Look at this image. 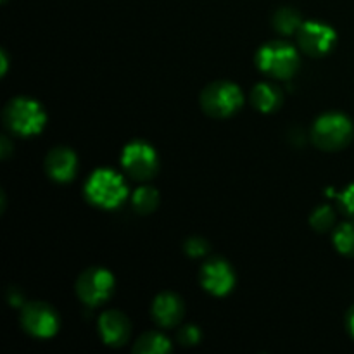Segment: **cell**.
<instances>
[{
    "label": "cell",
    "mask_w": 354,
    "mask_h": 354,
    "mask_svg": "<svg viewBox=\"0 0 354 354\" xmlns=\"http://www.w3.org/2000/svg\"><path fill=\"white\" fill-rule=\"evenodd\" d=\"M3 124L19 137H33L44 130L47 114L38 100L30 97H14L3 107Z\"/></svg>",
    "instance_id": "1"
},
{
    "label": "cell",
    "mask_w": 354,
    "mask_h": 354,
    "mask_svg": "<svg viewBox=\"0 0 354 354\" xmlns=\"http://www.w3.org/2000/svg\"><path fill=\"white\" fill-rule=\"evenodd\" d=\"M301 55L292 44L283 40H272L261 45L256 52V66L270 78L289 80L297 73Z\"/></svg>",
    "instance_id": "2"
},
{
    "label": "cell",
    "mask_w": 354,
    "mask_h": 354,
    "mask_svg": "<svg viewBox=\"0 0 354 354\" xmlns=\"http://www.w3.org/2000/svg\"><path fill=\"white\" fill-rule=\"evenodd\" d=\"M128 196L123 176L107 168L95 169L85 183V197L92 206L100 209H114L121 206Z\"/></svg>",
    "instance_id": "3"
},
{
    "label": "cell",
    "mask_w": 354,
    "mask_h": 354,
    "mask_svg": "<svg viewBox=\"0 0 354 354\" xmlns=\"http://www.w3.org/2000/svg\"><path fill=\"white\" fill-rule=\"evenodd\" d=\"M354 137V124L346 114L325 113L317 118L311 128V140L318 149L327 152L341 151L351 144Z\"/></svg>",
    "instance_id": "4"
},
{
    "label": "cell",
    "mask_w": 354,
    "mask_h": 354,
    "mask_svg": "<svg viewBox=\"0 0 354 354\" xmlns=\"http://www.w3.org/2000/svg\"><path fill=\"white\" fill-rule=\"evenodd\" d=\"M242 106H244V93L241 86L227 80L209 83L201 93V107L207 116L214 120L234 116Z\"/></svg>",
    "instance_id": "5"
},
{
    "label": "cell",
    "mask_w": 354,
    "mask_h": 354,
    "mask_svg": "<svg viewBox=\"0 0 354 354\" xmlns=\"http://www.w3.org/2000/svg\"><path fill=\"white\" fill-rule=\"evenodd\" d=\"M123 169L137 182H147L154 178L159 169V156L151 144L144 140H133L124 145L121 152Z\"/></svg>",
    "instance_id": "6"
},
{
    "label": "cell",
    "mask_w": 354,
    "mask_h": 354,
    "mask_svg": "<svg viewBox=\"0 0 354 354\" xmlns=\"http://www.w3.org/2000/svg\"><path fill=\"white\" fill-rule=\"evenodd\" d=\"M114 292V277L109 270L92 266L76 280V296L90 308L106 303Z\"/></svg>",
    "instance_id": "7"
},
{
    "label": "cell",
    "mask_w": 354,
    "mask_h": 354,
    "mask_svg": "<svg viewBox=\"0 0 354 354\" xmlns=\"http://www.w3.org/2000/svg\"><path fill=\"white\" fill-rule=\"evenodd\" d=\"M21 327L37 339L54 337L59 330L57 311L41 301L24 304L21 311Z\"/></svg>",
    "instance_id": "8"
},
{
    "label": "cell",
    "mask_w": 354,
    "mask_h": 354,
    "mask_svg": "<svg viewBox=\"0 0 354 354\" xmlns=\"http://www.w3.org/2000/svg\"><path fill=\"white\" fill-rule=\"evenodd\" d=\"M337 41V33L332 26L322 21H304L297 31L299 48L310 57H324Z\"/></svg>",
    "instance_id": "9"
},
{
    "label": "cell",
    "mask_w": 354,
    "mask_h": 354,
    "mask_svg": "<svg viewBox=\"0 0 354 354\" xmlns=\"http://www.w3.org/2000/svg\"><path fill=\"white\" fill-rule=\"evenodd\" d=\"M201 286L211 296L223 297L235 287V272L223 258H211L201 268Z\"/></svg>",
    "instance_id": "10"
},
{
    "label": "cell",
    "mask_w": 354,
    "mask_h": 354,
    "mask_svg": "<svg viewBox=\"0 0 354 354\" xmlns=\"http://www.w3.org/2000/svg\"><path fill=\"white\" fill-rule=\"evenodd\" d=\"M99 332L104 344L111 348H121L130 339L131 324L127 315L118 310H111L99 317Z\"/></svg>",
    "instance_id": "11"
},
{
    "label": "cell",
    "mask_w": 354,
    "mask_h": 354,
    "mask_svg": "<svg viewBox=\"0 0 354 354\" xmlns=\"http://www.w3.org/2000/svg\"><path fill=\"white\" fill-rule=\"evenodd\" d=\"M45 171L57 183L71 182L78 173V158L69 147H54L45 158Z\"/></svg>",
    "instance_id": "12"
},
{
    "label": "cell",
    "mask_w": 354,
    "mask_h": 354,
    "mask_svg": "<svg viewBox=\"0 0 354 354\" xmlns=\"http://www.w3.org/2000/svg\"><path fill=\"white\" fill-rule=\"evenodd\" d=\"M183 311H185V306H183L182 297L176 296L175 292H161L156 296L151 308L154 322L159 327L165 328L176 327L182 322Z\"/></svg>",
    "instance_id": "13"
},
{
    "label": "cell",
    "mask_w": 354,
    "mask_h": 354,
    "mask_svg": "<svg viewBox=\"0 0 354 354\" xmlns=\"http://www.w3.org/2000/svg\"><path fill=\"white\" fill-rule=\"evenodd\" d=\"M283 102V93L275 83L263 82L252 88L251 92V104L256 111L263 114L275 113Z\"/></svg>",
    "instance_id": "14"
},
{
    "label": "cell",
    "mask_w": 354,
    "mask_h": 354,
    "mask_svg": "<svg viewBox=\"0 0 354 354\" xmlns=\"http://www.w3.org/2000/svg\"><path fill=\"white\" fill-rule=\"evenodd\" d=\"M273 28L279 31L280 35H292L299 31L303 26V16L294 7H280L275 14H273Z\"/></svg>",
    "instance_id": "15"
},
{
    "label": "cell",
    "mask_w": 354,
    "mask_h": 354,
    "mask_svg": "<svg viewBox=\"0 0 354 354\" xmlns=\"http://www.w3.org/2000/svg\"><path fill=\"white\" fill-rule=\"evenodd\" d=\"M169 351H171V342L159 332H145L133 346V353L138 354H165Z\"/></svg>",
    "instance_id": "16"
},
{
    "label": "cell",
    "mask_w": 354,
    "mask_h": 354,
    "mask_svg": "<svg viewBox=\"0 0 354 354\" xmlns=\"http://www.w3.org/2000/svg\"><path fill=\"white\" fill-rule=\"evenodd\" d=\"M131 206L140 214L152 213L159 206V192L156 189H152V187H140V189H137L133 192Z\"/></svg>",
    "instance_id": "17"
},
{
    "label": "cell",
    "mask_w": 354,
    "mask_h": 354,
    "mask_svg": "<svg viewBox=\"0 0 354 354\" xmlns=\"http://www.w3.org/2000/svg\"><path fill=\"white\" fill-rule=\"evenodd\" d=\"M334 245L342 256L354 258V221H346L334 230Z\"/></svg>",
    "instance_id": "18"
},
{
    "label": "cell",
    "mask_w": 354,
    "mask_h": 354,
    "mask_svg": "<svg viewBox=\"0 0 354 354\" xmlns=\"http://www.w3.org/2000/svg\"><path fill=\"white\" fill-rule=\"evenodd\" d=\"M310 225L313 227V230L317 232H328L335 225V211L330 206H318L317 209L311 213L310 216Z\"/></svg>",
    "instance_id": "19"
},
{
    "label": "cell",
    "mask_w": 354,
    "mask_h": 354,
    "mask_svg": "<svg viewBox=\"0 0 354 354\" xmlns=\"http://www.w3.org/2000/svg\"><path fill=\"white\" fill-rule=\"evenodd\" d=\"M183 251L189 258H204L209 252V242L203 237H190L183 244Z\"/></svg>",
    "instance_id": "20"
},
{
    "label": "cell",
    "mask_w": 354,
    "mask_h": 354,
    "mask_svg": "<svg viewBox=\"0 0 354 354\" xmlns=\"http://www.w3.org/2000/svg\"><path fill=\"white\" fill-rule=\"evenodd\" d=\"M201 337H203V334H201V330H199V327H197V325H185V327L180 328L178 334H176V339H178V342L182 346H185V348H190V346L199 344Z\"/></svg>",
    "instance_id": "21"
},
{
    "label": "cell",
    "mask_w": 354,
    "mask_h": 354,
    "mask_svg": "<svg viewBox=\"0 0 354 354\" xmlns=\"http://www.w3.org/2000/svg\"><path fill=\"white\" fill-rule=\"evenodd\" d=\"M337 199L339 204H341V209L354 220V183L346 187V189L339 194Z\"/></svg>",
    "instance_id": "22"
},
{
    "label": "cell",
    "mask_w": 354,
    "mask_h": 354,
    "mask_svg": "<svg viewBox=\"0 0 354 354\" xmlns=\"http://www.w3.org/2000/svg\"><path fill=\"white\" fill-rule=\"evenodd\" d=\"M7 297H9V303L12 304V306H19V304L23 303V301H21V299H23V297H21V294L17 292L16 287H10V289H9V296H7Z\"/></svg>",
    "instance_id": "23"
},
{
    "label": "cell",
    "mask_w": 354,
    "mask_h": 354,
    "mask_svg": "<svg viewBox=\"0 0 354 354\" xmlns=\"http://www.w3.org/2000/svg\"><path fill=\"white\" fill-rule=\"evenodd\" d=\"M346 327H348L349 335L354 339V306L348 311V317H346Z\"/></svg>",
    "instance_id": "24"
},
{
    "label": "cell",
    "mask_w": 354,
    "mask_h": 354,
    "mask_svg": "<svg viewBox=\"0 0 354 354\" xmlns=\"http://www.w3.org/2000/svg\"><path fill=\"white\" fill-rule=\"evenodd\" d=\"M0 145H2V147H0V156H2V159H7V158H9V154H10L9 138L2 137V142H0Z\"/></svg>",
    "instance_id": "25"
},
{
    "label": "cell",
    "mask_w": 354,
    "mask_h": 354,
    "mask_svg": "<svg viewBox=\"0 0 354 354\" xmlns=\"http://www.w3.org/2000/svg\"><path fill=\"white\" fill-rule=\"evenodd\" d=\"M7 66H9V61H7V54L6 50H2V75L7 73Z\"/></svg>",
    "instance_id": "26"
},
{
    "label": "cell",
    "mask_w": 354,
    "mask_h": 354,
    "mask_svg": "<svg viewBox=\"0 0 354 354\" xmlns=\"http://www.w3.org/2000/svg\"><path fill=\"white\" fill-rule=\"evenodd\" d=\"M2 2H6V0H2Z\"/></svg>",
    "instance_id": "27"
}]
</instances>
